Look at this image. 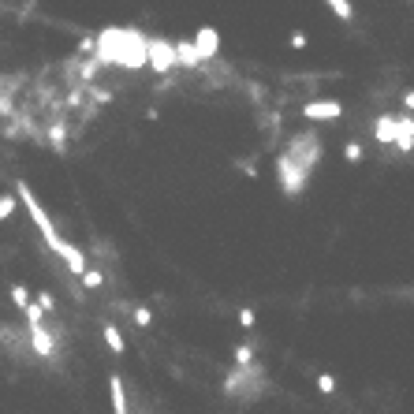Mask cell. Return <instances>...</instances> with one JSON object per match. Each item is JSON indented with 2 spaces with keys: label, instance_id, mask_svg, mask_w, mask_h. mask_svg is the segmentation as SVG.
<instances>
[{
  "label": "cell",
  "instance_id": "obj_1",
  "mask_svg": "<svg viewBox=\"0 0 414 414\" xmlns=\"http://www.w3.org/2000/svg\"><path fill=\"white\" fill-rule=\"evenodd\" d=\"M146 45H150V37H142L135 30H105V34H97V60L123 63V68H142V63H150Z\"/></svg>",
  "mask_w": 414,
  "mask_h": 414
},
{
  "label": "cell",
  "instance_id": "obj_2",
  "mask_svg": "<svg viewBox=\"0 0 414 414\" xmlns=\"http://www.w3.org/2000/svg\"><path fill=\"white\" fill-rule=\"evenodd\" d=\"M19 202L27 205V213L34 217V224L42 228L45 243H49V247H53V250L63 257V262H68V269H71V273H75V276H86V273H90V269H86V254H83L79 247H71V243H63V239H60V231L53 228V221H49V217H45L42 202H37L34 194H30V187H27V183H19Z\"/></svg>",
  "mask_w": 414,
  "mask_h": 414
},
{
  "label": "cell",
  "instance_id": "obj_3",
  "mask_svg": "<svg viewBox=\"0 0 414 414\" xmlns=\"http://www.w3.org/2000/svg\"><path fill=\"white\" fill-rule=\"evenodd\" d=\"M276 179H280V190L288 194V198H299L303 187H306V179H310V172L295 157L280 153V157H276Z\"/></svg>",
  "mask_w": 414,
  "mask_h": 414
},
{
  "label": "cell",
  "instance_id": "obj_4",
  "mask_svg": "<svg viewBox=\"0 0 414 414\" xmlns=\"http://www.w3.org/2000/svg\"><path fill=\"white\" fill-rule=\"evenodd\" d=\"M288 157H295L306 172H314L317 161H321V138L317 135H295L288 142Z\"/></svg>",
  "mask_w": 414,
  "mask_h": 414
},
{
  "label": "cell",
  "instance_id": "obj_5",
  "mask_svg": "<svg viewBox=\"0 0 414 414\" xmlns=\"http://www.w3.org/2000/svg\"><path fill=\"white\" fill-rule=\"evenodd\" d=\"M146 53H150V63H153V71H161V75H168L179 63V56H176V42L168 45V42H161V37H150V45H146Z\"/></svg>",
  "mask_w": 414,
  "mask_h": 414
},
{
  "label": "cell",
  "instance_id": "obj_6",
  "mask_svg": "<svg viewBox=\"0 0 414 414\" xmlns=\"http://www.w3.org/2000/svg\"><path fill=\"white\" fill-rule=\"evenodd\" d=\"M257 377H262V370H257V366L254 370H236L224 381V392L228 396H254L257 388H262V381H257Z\"/></svg>",
  "mask_w": 414,
  "mask_h": 414
},
{
  "label": "cell",
  "instance_id": "obj_7",
  "mask_svg": "<svg viewBox=\"0 0 414 414\" xmlns=\"http://www.w3.org/2000/svg\"><path fill=\"white\" fill-rule=\"evenodd\" d=\"M306 120H340L343 116V105L340 101H310V105L303 109Z\"/></svg>",
  "mask_w": 414,
  "mask_h": 414
},
{
  "label": "cell",
  "instance_id": "obj_8",
  "mask_svg": "<svg viewBox=\"0 0 414 414\" xmlns=\"http://www.w3.org/2000/svg\"><path fill=\"white\" fill-rule=\"evenodd\" d=\"M194 45H198L202 60H213V56H217V49H221V37H217V30H213V27H205V30H198Z\"/></svg>",
  "mask_w": 414,
  "mask_h": 414
},
{
  "label": "cell",
  "instance_id": "obj_9",
  "mask_svg": "<svg viewBox=\"0 0 414 414\" xmlns=\"http://www.w3.org/2000/svg\"><path fill=\"white\" fill-rule=\"evenodd\" d=\"M30 343H34L37 355H56V340L45 332V325H34L30 329Z\"/></svg>",
  "mask_w": 414,
  "mask_h": 414
},
{
  "label": "cell",
  "instance_id": "obj_10",
  "mask_svg": "<svg viewBox=\"0 0 414 414\" xmlns=\"http://www.w3.org/2000/svg\"><path fill=\"white\" fill-rule=\"evenodd\" d=\"M109 396H112V414H127V392H123V381L116 377H109Z\"/></svg>",
  "mask_w": 414,
  "mask_h": 414
},
{
  "label": "cell",
  "instance_id": "obj_11",
  "mask_svg": "<svg viewBox=\"0 0 414 414\" xmlns=\"http://www.w3.org/2000/svg\"><path fill=\"white\" fill-rule=\"evenodd\" d=\"M176 56H179L183 68H198V63H202V53H198V45H194V42H176Z\"/></svg>",
  "mask_w": 414,
  "mask_h": 414
},
{
  "label": "cell",
  "instance_id": "obj_12",
  "mask_svg": "<svg viewBox=\"0 0 414 414\" xmlns=\"http://www.w3.org/2000/svg\"><path fill=\"white\" fill-rule=\"evenodd\" d=\"M396 135H399V120H392V116H381V120H377V142H381V146H392Z\"/></svg>",
  "mask_w": 414,
  "mask_h": 414
},
{
  "label": "cell",
  "instance_id": "obj_13",
  "mask_svg": "<svg viewBox=\"0 0 414 414\" xmlns=\"http://www.w3.org/2000/svg\"><path fill=\"white\" fill-rule=\"evenodd\" d=\"M396 146L403 150V153H410V150H414V120H407V116H403V120H399V135H396Z\"/></svg>",
  "mask_w": 414,
  "mask_h": 414
},
{
  "label": "cell",
  "instance_id": "obj_14",
  "mask_svg": "<svg viewBox=\"0 0 414 414\" xmlns=\"http://www.w3.org/2000/svg\"><path fill=\"white\" fill-rule=\"evenodd\" d=\"M325 4L336 11V19H343V23H351V19H355V8H351V0H325Z\"/></svg>",
  "mask_w": 414,
  "mask_h": 414
},
{
  "label": "cell",
  "instance_id": "obj_15",
  "mask_svg": "<svg viewBox=\"0 0 414 414\" xmlns=\"http://www.w3.org/2000/svg\"><path fill=\"white\" fill-rule=\"evenodd\" d=\"M105 343H109V351L112 355H123V336L116 325H105Z\"/></svg>",
  "mask_w": 414,
  "mask_h": 414
},
{
  "label": "cell",
  "instance_id": "obj_16",
  "mask_svg": "<svg viewBox=\"0 0 414 414\" xmlns=\"http://www.w3.org/2000/svg\"><path fill=\"white\" fill-rule=\"evenodd\" d=\"M49 142H53V150H63V142H68V127H63L60 120L53 123V131H49Z\"/></svg>",
  "mask_w": 414,
  "mask_h": 414
},
{
  "label": "cell",
  "instance_id": "obj_17",
  "mask_svg": "<svg viewBox=\"0 0 414 414\" xmlns=\"http://www.w3.org/2000/svg\"><path fill=\"white\" fill-rule=\"evenodd\" d=\"M11 303L23 306V310L30 306V295H27V288H23V284H16V288H11Z\"/></svg>",
  "mask_w": 414,
  "mask_h": 414
},
{
  "label": "cell",
  "instance_id": "obj_18",
  "mask_svg": "<svg viewBox=\"0 0 414 414\" xmlns=\"http://www.w3.org/2000/svg\"><path fill=\"white\" fill-rule=\"evenodd\" d=\"M11 213H16V198H11V194H0V221H8Z\"/></svg>",
  "mask_w": 414,
  "mask_h": 414
},
{
  "label": "cell",
  "instance_id": "obj_19",
  "mask_svg": "<svg viewBox=\"0 0 414 414\" xmlns=\"http://www.w3.org/2000/svg\"><path fill=\"white\" fill-rule=\"evenodd\" d=\"M343 157L351 161V164H358V161H362V146H358V142H347V146H343Z\"/></svg>",
  "mask_w": 414,
  "mask_h": 414
},
{
  "label": "cell",
  "instance_id": "obj_20",
  "mask_svg": "<svg viewBox=\"0 0 414 414\" xmlns=\"http://www.w3.org/2000/svg\"><path fill=\"white\" fill-rule=\"evenodd\" d=\"M317 388H321L325 396H332V392H336V377H332V373H321V377H317Z\"/></svg>",
  "mask_w": 414,
  "mask_h": 414
},
{
  "label": "cell",
  "instance_id": "obj_21",
  "mask_svg": "<svg viewBox=\"0 0 414 414\" xmlns=\"http://www.w3.org/2000/svg\"><path fill=\"white\" fill-rule=\"evenodd\" d=\"M135 325H138V329H146V325H153V314H150V310H146V306H138V310H135Z\"/></svg>",
  "mask_w": 414,
  "mask_h": 414
},
{
  "label": "cell",
  "instance_id": "obj_22",
  "mask_svg": "<svg viewBox=\"0 0 414 414\" xmlns=\"http://www.w3.org/2000/svg\"><path fill=\"white\" fill-rule=\"evenodd\" d=\"M42 314H45V310L37 306V303H30V306H27V321H30V329H34V325H42Z\"/></svg>",
  "mask_w": 414,
  "mask_h": 414
},
{
  "label": "cell",
  "instance_id": "obj_23",
  "mask_svg": "<svg viewBox=\"0 0 414 414\" xmlns=\"http://www.w3.org/2000/svg\"><path fill=\"white\" fill-rule=\"evenodd\" d=\"M83 284H86V288H101V284H105V276H101L97 269H90V273L83 276Z\"/></svg>",
  "mask_w": 414,
  "mask_h": 414
},
{
  "label": "cell",
  "instance_id": "obj_24",
  "mask_svg": "<svg viewBox=\"0 0 414 414\" xmlns=\"http://www.w3.org/2000/svg\"><path fill=\"white\" fill-rule=\"evenodd\" d=\"M250 358H254V351H250L247 343H243V347H236V362H239V366H250Z\"/></svg>",
  "mask_w": 414,
  "mask_h": 414
},
{
  "label": "cell",
  "instance_id": "obj_25",
  "mask_svg": "<svg viewBox=\"0 0 414 414\" xmlns=\"http://www.w3.org/2000/svg\"><path fill=\"white\" fill-rule=\"evenodd\" d=\"M79 53L94 56V53H97V37H83V42H79Z\"/></svg>",
  "mask_w": 414,
  "mask_h": 414
},
{
  "label": "cell",
  "instance_id": "obj_26",
  "mask_svg": "<svg viewBox=\"0 0 414 414\" xmlns=\"http://www.w3.org/2000/svg\"><path fill=\"white\" fill-rule=\"evenodd\" d=\"M254 321H257V317H254V310H247V306H243V310H239V325H243V329H250Z\"/></svg>",
  "mask_w": 414,
  "mask_h": 414
},
{
  "label": "cell",
  "instance_id": "obj_27",
  "mask_svg": "<svg viewBox=\"0 0 414 414\" xmlns=\"http://www.w3.org/2000/svg\"><path fill=\"white\" fill-rule=\"evenodd\" d=\"M37 306H42V310H53V306H56V299H53L49 291H42V295H37Z\"/></svg>",
  "mask_w": 414,
  "mask_h": 414
},
{
  "label": "cell",
  "instance_id": "obj_28",
  "mask_svg": "<svg viewBox=\"0 0 414 414\" xmlns=\"http://www.w3.org/2000/svg\"><path fill=\"white\" fill-rule=\"evenodd\" d=\"M403 105H407V109L414 112V90H407V94H403Z\"/></svg>",
  "mask_w": 414,
  "mask_h": 414
},
{
  "label": "cell",
  "instance_id": "obj_29",
  "mask_svg": "<svg viewBox=\"0 0 414 414\" xmlns=\"http://www.w3.org/2000/svg\"><path fill=\"white\" fill-rule=\"evenodd\" d=\"M0 101H4V97H0Z\"/></svg>",
  "mask_w": 414,
  "mask_h": 414
}]
</instances>
